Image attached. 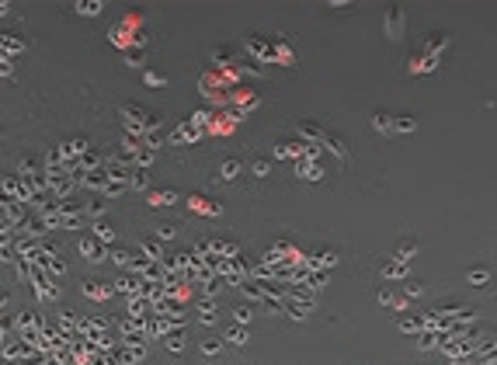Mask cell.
Masks as SVG:
<instances>
[{
	"instance_id": "6da1fadb",
	"label": "cell",
	"mask_w": 497,
	"mask_h": 365,
	"mask_svg": "<svg viewBox=\"0 0 497 365\" xmlns=\"http://www.w3.org/2000/svg\"><path fill=\"white\" fill-rule=\"evenodd\" d=\"M296 132L299 136H310V140H320V143L327 146V150H334L338 153V160H348V146L341 143L334 132H327V129H320L316 122H296Z\"/></svg>"
},
{
	"instance_id": "7a4b0ae2",
	"label": "cell",
	"mask_w": 497,
	"mask_h": 365,
	"mask_svg": "<svg viewBox=\"0 0 497 365\" xmlns=\"http://www.w3.org/2000/svg\"><path fill=\"white\" fill-rule=\"evenodd\" d=\"M76 250H80V258H84L87 264H101V261H104V247H101L98 236H87V233H84V236L76 240Z\"/></svg>"
},
{
	"instance_id": "3957f363",
	"label": "cell",
	"mask_w": 497,
	"mask_h": 365,
	"mask_svg": "<svg viewBox=\"0 0 497 365\" xmlns=\"http://www.w3.org/2000/svg\"><path fill=\"white\" fill-rule=\"evenodd\" d=\"M382 32H386L390 42H400V35H404V7H390V10H386Z\"/></svg>"
},
{
	"instance_id": "277c9868",
	"label": "cell",
	"mask_w": 497,
	"mask_h": 365,
	"mask_svg": "<svg viewBox=\"0 0 497 365\" xmlns=\"http://www.w3.org/2000/svg\"><path fill=\"white\" fill-rule=\"evenodd\" d=\"M372 129H376V132H386V136H390V132H396V115H390V112H376V115H372Z\"/></svg>"
},
{
	"instance_id": "5b68a950",
	"label": "cell",
	"mask_w": 497,
	"mask_h": 365,
	"mask_svg": "<svg viewBox=\"0 0 497 365\" xmlns=\"http://www.w3.org/2000/svg\"><path fill=\"white\" fill-rule=\"evenodd\" d=\"M84 296H90V299H108V296H112V286L101 282V278H87V282H84Z\"/></svg>"
},
{
	"instance_id": "8992f818",
	"label": "cell",
	"mask_w": 497,
	"mask_h": 365,
	"mask_svg": "<svg viewBox=\"0 0 497 365\" xmlns=\"http://www.w3.org/2000/svg\"><path fill=\"white\" fill-rule=\"evenodd\" d=\"M174 202H178V192H174V188H153V192H150V206H156V209H160V206H174Z\"/></svg>"
},
{
	"instance_id": "52a82bcc",
	"label": "cell",
	"mask_w": 497,
	"mask_h": 365,
	"mask_svg": "<svg viewBox=\"0 0 497 365\" xmlns=\"http://www.w3.org/2000/svg\"><path fill=\"white\" fill-rule=\"evenodd\" d=\"M129 188H132V192H153V188H150V174H146V167H132Z\"/></svg>"
},
{
	"instance_id": "ba28073f",
	"label": "cell",
	"mask_w": 497,
	"mask_h": 365,
	"mask_svg": "<svg viewBox=\"0 0 497 365\" xmlns=\"http://www.w3.org/2000/svg\"><path fill=\"white\" fill-rule=\"evenodd\" d=\"M94 236H98L101 244H115V226H112L108 219H98V222H94Z\"/></svg>"
},
{
	"instance_id": "9c48e42d",
	"label": "cell",
	"mask_w": 497,
	"mask_h": 365,
	"mask_svg": "<svg viewBox=\"0 0 497 365\" xmlns=\"http://www.w3.org/2000/svg\"><path fill=\"white\" fill-rule=\"evenodd\" d=\"M466 282L476 286V289H484V286L490 282V272H487V268H470V272H466Z\"/></svg>"
},
{
	"instance_id": "30bf717a",
	"label": "cell",
	"mask_w": 497,
	"mask_h": 365,
	"mask_svg": "<svg viewBox=\"0 0 497 365\" xmlns=\"http://www.w3.org/2000/svg\"><path fill=\"white\" fill-rule=\"evenodd\" d=\"M101 10H104L101 0H80V4H76V14H84V18H94V14H101Z\"/></svg>"
},
{
	"instance_id": "8fae6325",
	"label": "cell",
	"mask_w": 497,
	"mask_h": 365,
	"mask_svg": "<svg viewBox=\"0 0 497 365\" xmlns=\"http://www.w3.org/2000/svg\"><path fill=\"white\" fill-rule=\"evenodd\" d=\"M236 174H240V160H233V156H230V160H222V164H219V178H222V181H233Z\"/></svg>"
},
{
	"instance_id": "7c38bea8",
	"label": "cell",
	"mask_w": 497,
	"mask_h": 365,
	"mask_svg": "<svg viewBox=\"0 0 497 365\" xmlns=\"http://www.w3.org/2000/svg\"><path fill=\"white\" fill-rule=\"evenodd\" d=\"M112 261H115L118 268H132V264H136V258H132L126 247H115V250H112Z\"/></svg>"
},
{
	"instance_id": "4fadbf2b",
	"label": "cell",
	"mask_w": 497,
	"mask_h": 365,
	"mask_svg": "<svg viewBox=\"0 0 497 365\" xmlns=\"http://www.w3.org/2000/svg\"><path fill=\"white\" fill-rule=\"evenodd\" d=\"M226 341H230L233 348H244V344H247V334H244V327H230V330H226Z\"/></svg>"
},
{
	"instance_id": "5bb4252c",
	"label": "cell",
	"mask_w": 497,
	"mask_h": 365,
	"mask_svg": "<svg viewBox=\"0 0 497 365\" xmlns=\"http://www.w3.org/2000/svg\"><path fill=\"white\" fill-rule=\"evenodd\" d=\"M142 84H146V87H167V76L156 73V70H146L142 73Z\"/></svg>"
},
{
	"instance_id": "9a60e30c",
	"label": "cell",
	"mask_w": 497,
	"mask_h": 365,
	"mask_svg": "<svg viewBox=\"0 0 497 365\" xmlns=\"http://www.w3.org/2000/svg\"><path fill=\"white\" fill-rule=\"evenodd\" d=\"M414 254H418V240H400L396 258H404V261H407V258H414Z\"/></svg>"
},
{
	"instance_id": "2e32d148",
	"label": "cell",
	"mask_w": 497,
	"mask_h": 365,
	"mask_svg": "<svg viewBox=\"0 0 497 365\" xmlns=\"http://www.w3.org/2000/svg\"><path fill=\"white\" fill-rule=\"evenodd\" d=\"M104 209H108V206H104L101 198H94V202H87V206H84V212H87V216H94V219L104 216Z\"/></svg>"
},
{
	"instance_id": "e0dca14e",
	"label": "cell",
	"mask_w": 497,
	"mask_h": 365,
	"mask_svg": "<svg viewBox=\"0 0 497 365\" xmlns=\"http://www.w3.org/2000/svg\"><path fill=\"white\" fill-rule=\"evenodd\" d=\"M126 63H129V66H142V46L126 49Z\"/></svg>"
},
{
	"instance_id": "ac0fdd59",
	"label": "cell",
	"mask_w": 497,
	"mask_h": 365,
	"mask_svg": "<svg viewBox=\"0 0 497 365\" xmlns=\"http://www.w3.org/2000/svg\"><path fill=\"white\" fill-rule=\"evenodd\" d=\"M18 49H24V42L14 38V35H4V56H10V52H18Z\"/></svg>"
},
{
	"instance_id": "d6986e66",
	"label": "cell",
	"mask_w": 497,
	"mask_h": 365,
	"mask_svg": "<svg viewBox=\"0 0 497 365\" xmlns=\"http://www.w3.org/2000/svg\"><path fill=\"white\" fill-rule=\"evenodd\" d=\"M115 289H118V292H136V289H140V278H129V275H122Z\"/></svg>"
},
{
	"instance_id": "ffe728a7",
	"label": "cell",
	"mask_w": 497,
	"mask_h": 365,
	"mask_svg": "<svg viewBox=\"0 0 497 365\" xmlns=\"http://www.w3.org/2000/svg\"><path fill=\"white\" fill-rule=\"evenodd\" d=\"M418 129V122L414 118H407V115H396V132H414Z\"/></svg>"
},
{
	"instance_id": "44dd1931",
	"label": "cell",
	"mask_w": 497,
	"mask_h": 365,
	"mask_svg": "<svg viewBox=\"0 0 497 365\" xmlns=\"http://www.w3.org/2000/svg\"><path fill=\"white\" fill-rule=\"evenodd\" d=\"M219 352H222V341H216V338L202 341V355H219Z\"/></svg>"
},
{
	"instance_id": "7402d4cb",
	"label": "cell",
	"mask_w": 497,
	"mask_h": 365,
	"mask_svg": "<svg viewBox=\"0 0 497 365\" xmlns=\"http://www.w3.org/2000/svg\"><path fill=\"white\" fill-rule=\"evenodd\" d=\"M14 56H4V63H0V73H4V80H10L14 76V63H10Z\"/></svg>"
},
{
	"instance_id": "603a6c76",
	"label": "cell",
	"mask_w": 497,
	"mask_h": 365,
	"mask_svg": "<svg viewBox=\"0 0 497 365\" xmlns=\"http://www.w3.org/2000/svg\"><path fill=\"white\" fill-rule=\"evenodd\" d=\"M174 233H178V230H174V222H164V226H156V236H160V240H164V236L170 240Z\"/></svg>"
},
{
	"instance_id": "cb8c5ba5",
	"label": "cell",
	"mask_w": 497,
	"mask_h": 365,
	"mask_svg": "<svg viewBox=\"0 0 497 365\" xmlns=\"http://www.w3.org/2000/svg\"><path fill=\"white\" fill-rule=\"evenodd\" d=\"M268 170H272V164H268V160H254V174H258V178H264Z\"/></svg>"
},
{
	"instance_id": "d4e9b609",
	"label": "cell",
	"mask_w": 497,
	"mask_h": 365,
	"mask_svg": "<svg viewBox=\"0 0 497 365\" xmlns=\"http://www.w3.org/2000/svg\"><path fill=\"white\" fill-rule=\"evenodd\" d=\"M250 316H254V310H250V306H240V310H236V324H247Z\"/></svg>"
},
{
	"instance_id": "484cf974",
	"label": "cell",
	"mask_w": 497,
	"mask_h": 365,
	"mask_svg": "<svg viewBox=\"0 0 497 365\" xmlns=\"http://www.w3.org/2000/svg\"><path fill=\"white\" fill-rule=\"evenodd\" d=\"M230 56H233L230 49H216V52H212V60H216V63H230Z\"/></svg>"
},
{
	"instance_id": "4316f807",
	"label": "cell",
	"mask_w": 497,
	"mask_h": 365,
	"mask_svg": "<svg viewBox=\"0 0 497 365\" xmlns=\"http://www.w3.org/2000/svg\"><path fill=\"white\" fill-rule=\"evenodd\" d=\"M404 289H407V296H421V292H424V286H421V282H407Z\"/></svg>"
},
{
	"instance_id": "83f0119b",
	"label": "cell",
	"mask_w": 497,
	"mask_h": 365,
	"mask_svg": "<svg viewBox=\"0 0 497 365\" xmlns=\"http://www.w3.org/2000/svg\"><path fill=\"white\" fill-rule=\"evenodd\" d=\"M167 348H170V352H181V348H184V341L174 334V338H167Z\"/></svg>"
}]
</instances>
